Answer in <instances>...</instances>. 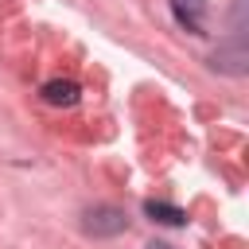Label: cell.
I'll list each match as a JSON object with an SVG mask.
<instances>
[{"instance_id":"6da1fadb","label":"cell","mask_w":249,"mask_h":249,"mask_svg":"<svg viewBox=\"0 0 249 249\" xmlns=\"http://www.w3.org/2000/svg\"><path fill=\"white\" fill-rule=\"evenodd\" d=\"M82 226L93 237H117V233L128 230V218H124L121 206H93V210H86V222Z\"/></svg>"},{"instance_id":"7a4b0ae2","label":"cell","mask_w":249,"mask_h":249,"mask_svg":"<svg viewBox=\"0 0 249 249\" xmlns=\"http://www.w3.org/2000/svg\"><path fill=\"white\" fill-rule=\"evenodd\" d=\"M144 214L152 222H163V226H183L187 222V214L179 206H171V202H144Z\"/></svg>"},{"instance_id":"3957f363","label":"cell","mask_w":249,"mask_h":249,"mask_svg":"<svg viewBox=\"0 0 249 249\" xmlns=\"http://www.w3.org/2000/svg\"><path fill=\"white\" fill-rule=\"evenodd\" d=\"M43 97H47L51 105H74V101H78V86H74V82H58V78H54V82H47V86H43Z\"/></svg>"},{"instance_id":"277c9868","label":"cell","mask_w":249,"mask_h":249,"mask_svg":"<svg viewBox=\"0 0 249 249\" xmlns=\"http://www.w3.org/2000/svg\"><path fill=\"white\" fill-rule=\"evenodd\" d=\"M148 249H171V245H163V241H152V245H148Z\"/></svg>"}]
</instances>
